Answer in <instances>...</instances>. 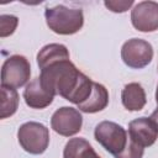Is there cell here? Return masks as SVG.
<instances>
[{
    "label": "cell",
    "mask_w": 158,
    "mask_h": 158,
    "mask_svg": "<svg viewBox=\"0 0 158 158\" xmlns=\"http://www.w3.org/2000/svg\"><path fill=\"white\" fill-rule=\"evenodd\" d=\"M38 78L43 88L52 95H60L75 105L84 102L93 91L94 81L81 73L70 59L60 60L41 69Z\"/></svg>",
    "instance_id": "cell-1"
},
{
    "label": "cell",
    "mask_w": 158,
    "mask_h": 158,
    "mask_svg": "<svg viewBox=\"0 0 158 158\" xmlns=\"http://www.w3.org/2000/svg\"><path fill=\"white\" fill-rule=\"evenodd\" d=\"M47 26L57 35H74L81 30L84 25V15L81 9H72L64 5L47 7L44 11Z\"/></svg>",
    "instance_id": "cell-2"
},
{
    "label": "cell",
    "mask_w": 158,
    "mask_h": 158,
    "mask_svg": "<svg viewBox=\"0 0 158 158\" xmlns=\"http://www.w3.org/2000/svg\"><path fill=\"white\" fill-rule=\"evenodd\" d=\"M17 139L25 152L35 156L42 154L49 144V131L41 122H25L17 131Z\"/></svg>",
    "instance_id": "cell-3"
},
{
    "label": "cell",
    "mask_w": 158,
    "mask_h": 158,
    "mask_svg": "<svg viewBox=\"0 0 158 158\" xmlns=\"http://www.w3.org/2000/svg\"><path fill=\"white\" fill-rule=\"evenodd\" d=\"M94 137L114 157L125 149L128 141L126 130L112 121H101L98 123L94 131Z\"/></svg>",
    "instance_id": "cell-4"
},
{
    "label": "cell",
    "mask_w": 158,
    "mask_h": 158,
    "mask_svg": "<svg viewBox=\"0 0 158 158\" xmlns=\"http://www.w3.org/2000/svg\"><path fill=\"white\" fill-rule=\"evenodd\" d=\"M30 77L31 65L25 56L14 54L1 67V86L19 89L30 80Z\"/></svg>",
    "instance_id": "cell-5"
},
{
    "label": "cell",
    "mask_w": 158,
    "mask_h": 158,
    "mask_svg": "<svg viewBox=\"0 0 158 158\" xmlns=\"http://www.w3.org/2000/svg\"><path fill=\"white\" fill-rule=\"evenodd\" d=\"M121 58L132 69H142L153 59L152 44L142 38H131L122 44Z\"/></svg>",
    "instance_id": "cell-6"
},
{
    "label": "cell",
    "mask_w": 158,
    "mask_h": 158,
    "mask_svg": "<svg viewBox=\"0 0 158 158\" xmlns=\"http://www.w3.org/2000/svg\"><path fill=\"white\" fill-rule=\"evenodd\" d=\"M83 116L78 109L63 106L56 110L51 117V127L60 136L70 137L80 132Z\"/></svg>",
    "instance_id": "cell-7"
},
{
    "label": "cell",
    "mask_w": 158,
    "mask_h": 158,
    "mask_svg": "<svg viewBox=\"0 0 158 158\" xmlns=\"http://www.w3.org/2000/svg\"><path fill=\"white\" fill-rule=\"evenodd\" d=\"M132 26L141 32H154L158 30V2L141 1L131 10Z\"/></svg>",
    "instance_id": "cell-8"
},
{
    "label": "cell",
    "mask_w": 158,
    "mask_h": 158,
    "mask_svg": "<svg viewBox=\"0 0 158 158\" xmlns=\"http://www.w3.org/2000/svg\"><path fill=\"white\" fill-rule=\"evenodd\" d=\"M128 137L141 147H151L158 138V128L149 117H138L128 123Z\"/></svg>",
    "instance_id": "cell-9"
},
{
    "label": "cell",
    "mask_w": 158,
    "mask_h": 158,
    "mask_svg": "<svg viewBox=\"0 0 158 158\" xmlns=\"http://www.w3.org/2000/svg\"><path fill=\"white\" fill-rule=\"evenodd\" d=\"M23 99L26 105L30 106L31 109L41 110L52 104L54 95H52L49 91H47L43 88L40 78H35L26 85L23 90Z\"/></svg>",
    "instance_id": "cell-10"
},
{
    "label": "cell",
    "mask_w": 158,
    "mask_h": 158,
    "mask_svg": "<svg viewBox=\"0 0 158 158\" xmlns=\"http://www.w3.org/2000/svg\"><path fill=\"white\" fill-rule=\"evenodd\" d=\"M121 101L126 110L139 111L147 102L144 89L138 83H128L121 91Z\"/></svg>",
    "instance_id": "cell-11"
},
{
    "label": "cell",
    "mask_w": 158,
    "mask_h": 158,
    "mask_svg": "<svg viewBox=\"0 0 158 158\" xmlns=\"http://www.w3.org/2000/svg\"><path fill=\"white\" fill-rule=\"evenodd\" d=\"M109 104V91L107 89L100 84V83H95L93 84V91L90 94V96L81 104L77 105L79 111L86 112V114H95L99 111H102L104 109H106Z\"/></svg>",
    "instance_id": "cell-12"
},
{
    "label": "cell",
    "mask_w": 158,
    "mask_h": 158,
    "mask_svg": "<svg viewBox=\"0 0 158 158\" xmlns=\"http://www.w3.org/2000/svg\"><path fill=\"white\" fill-rule=\"evenodd\" d=\"M37 64L40 69H43L53 63L70 59L68 48L62 43H49L43 46L37 53Z\"/></svg>",
    "instance_id": "cell-13"
},
{
    "label": "cell",
    "mask_w": 158,
    "mask_h": 158,
    "mask_svg": "<svg viewBox=\"0 0 158 158\" xmlns=\"http://www.w3.org/2000/svg\"><path fill=\"white\" fill-rule=\"evenodd\" d=\"M63 158H101L85 138H70L63 149Z\"/></svg>",
    "instance_id": "cell-14"
},
{
    "label": "cell",
    "mask_w": 158,
    "mask_h": 158,
    "mask_svg": "<svg viewBox=\"0 0 158 158\" xmlns=\"http://www.w3.org/2000/svg\"><path fill=\"white\" fill-rule=\"evenodd\" d=\"M19 107V94L16 89L1 86V118L12 116Z\"/></svg>",
    "instance_id": "cell-15"
},
{
    "label": "cell",
    "mask_w": 158,
    "mask_h": 158,
    "mask_svg": "<svg viewBox=\"0 0 158 158\" xmlns=\"http://www.w3.org/2000/svg\"><path fill=\"white\" fill-rule=\"evenodd\" d=\"M19 25V19L14 15L0 16V37H7L12 35Z\"/></svg>",
    "instance_id": "cell-16"
},
{
    "label": "cell",
    "mask_w": 158,
    "mask_h": 158,
    "mask_svg": "<svg viewBox=\"0 0 158 158\" xmlns=\"http://www.w3.org/2000/svg\"><path fill=\"white\" fill-rule=\"evenodd\" d=\"M143 153H144V148L141 147L139 144H137L135 141H132L128 137L125 149L120 154H117L115 158H142Z\"/></svg>",
    "instance_id": "cell-17"
},
{
    "label": "cell",
    "mask_w": 158,
    "mask_h": 158,
    "mask_svg": "<svg viewBox=\"0 0 158 158\" xmlns=\"http://www.w3.org/2000/svg\"><path fill=\"white\" fill-rule=\"evenodd\" d=\"M104 5L112 12H126L133 5V0H109L104 1Z\"/></svg>",
    "instance_id": "cell-18"
},
{
    "label": "cell",
    "mask_w": 158,
    "mask_h": 158,
    "mask_svg": "<svg viewBox=\"0 0 158 158\" xmlns=\"http://www.w3.org/2000/svg\"><path fill=\"white\" fill-rule=\"evenodd\" d=\"M152 121H153V123L157 126V128H158V107L152 112V115H151V117H149Z\"/></svg>",
    "instance_id": "cell-19"
},
{
    "label": "cell",
    "mask_w": 158,
    "mask_h": 158,
    "mask_svg": "<svg viewBox=\"0 0 158 158\" xmlns=\"http://www.w3.org/2000/svg\"><path fill=\"white\" fill-rule=\"evenodd\" d=\"M156 101H157V105H158V85H157V90H156Z\"/></svg>",
    "instance_id": "cell-20"
}]
</instances>
